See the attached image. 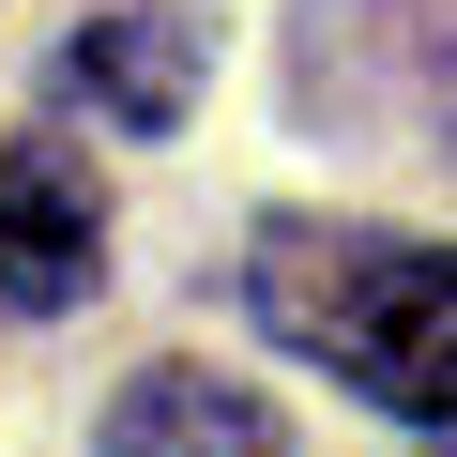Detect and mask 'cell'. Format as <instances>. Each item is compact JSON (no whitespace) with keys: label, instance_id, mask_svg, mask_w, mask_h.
<instances>
[{"label":"cell","instance_id":"obj_3","mask_svg":"<svg viewBox=\"0 0 457 457\" xmlns=\"http://www.w3.org/2000/svg\"><path fill=\"white\" fill-rule=\"evenodd\" d=\"M62 92L92 107V122H137V137H168L183 107H198V31L183 16H77L62 31Z\"/></svg>","mask_w":457,"mask_h":457},{"label":"cell","instance_id":"obj_2","mask_svg":"<svg viewBox=\"0 0 457 457\" xmlns=\"http://www.w3.org/2000/svg\"><path fill=\"white\" fill-rule=\"evenodd\" d=\"M92 260H107V183L62 153V137H16L0 153V305H77L92 290Z\"/></svg>","mask_w":457,"mask_h":457},{"label":"cell","instance_id":"obj_1","mask_svg":"<svg viewBox=\"0 0 457 457\" xmlns=\"http://www.w3.org/2000/svg\"><path fill=\"white\" fill-rule=\"evenodd\" d=\"M260 320L290 351H320L336 381H366L411 427H457V245H396V228H336V213H275L260 228Z\"/></svg>","mask_w":457,"mask_h":457},{"label":"cell","instance_id":"obj_4","mask_svg":"<svg viewBox=\"0 0 457 457\" xmlns=\"http://www.w3.org/2000/svg\"><path fill=\"white\" fill-rule=\"evenodd\" d=\"M107 442H245V457H260L275 411H260V396H228V381H183V366H168V381H137V396L107 411Z\"/></svg>","mask_w":457,"mask_h":457}]
</instances>
